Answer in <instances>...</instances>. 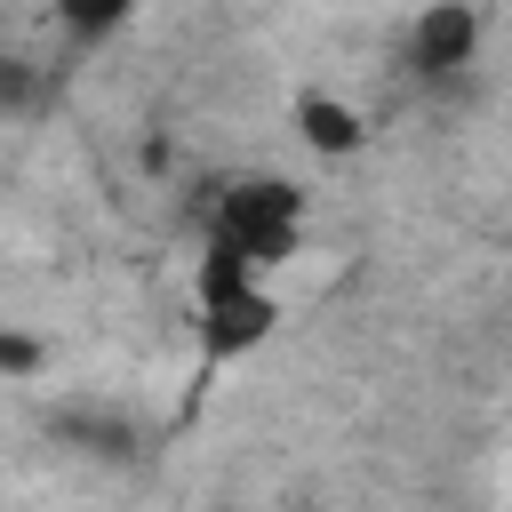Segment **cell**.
<instances>
[{
  "mask_svg": "<svg viewBox=\"0 0 512 512\" xmlns=\"http://www.w3.org/2000/svg\"><path fill=\"white\" fill-rule=\"evenodd\" d=\"M272 328H280V296H272L264 264H248L232 240L200 232V256H192V336H200V384H192V400H200V392H208L232 360H248L256 344H272Z\"/></svg>",
  "mask_w": 512,
  "mask_h": 512,
  "instance_id": "cell-1",
  "label": "cell"
},
{
  "mask_svg": "<svg viewBox=\"0 0 512 512\" xmlns=\"http://www.w3.org/2000/svg\"><path fill=\"white\" fill-rule=\"evenodd\" d=\"M208 232L232 240L248 264L280 272L296 248H304V192L288 176H232L216 200H208Z\"/></svg>",
  "mask_w": 512,
  "mask_h": 512,
  "instance_id": "cell-2",
  "label": "cell"
},
{
  "mask_svg": "<svg viewBox=\"0 0 512 512\" xmlns=\"http://www.w3.org/2000/svg\"><path fill=\"white\" fill-rule=\"evenodd\" d=\"M480 40H488V24H480L472 0H424V8L408 16L400 56H408V72H416L432 96H456V88L472 80V64H480Z\"/></svg>",
  "mask_w": 512,
  "mask_h": 512,
  "instance_id": "cell-3",
  "label": "cell"
},
{
  "mask_svg": "<svg viewBox=\"0 0 512 512\" xmlns=\"http://www.w3.org/2000/svg\"><path fill=\"white\" fill-rule=\"evenodd\" d=\"M48 432H56L64 448L96 456V464H136V456H144V432H136L128 416H112V408H56Z\"/></svg>",
  "mask_w": 512,
  "mask_h": 512,
  "instance_id": "cell-4",
  "label": "cell"
},
{
  "mask_svg": "<svg viewBox=\"0 0 512 512\" xmlns=\"http://www.w3.org/2000/svg\"><path fill=\"white\" fill-rule=\"evenodd\" d=\"M296 136H304L320 160H352V152H368V120H360L344 96H328V88H304V96H296Z\"/></svg>",
  "mask_w": 512,
  "mask_h": 512,
  "instance_id": "cell-5",
  "label": "cell"
},
{
  "mask_svg": "<svg viewBox=\"0 0 512 512\" xmlns=\"http://www.w3.org/2000/svg\"><path fill=\"white\" fill-rule=\"evenodd\" d=\"M56 8V24H64V40H80V48H104L144 0H48Z\"/></svg>",
  "mask_w": 512,
  "mask_h": 512,
  "instance_id": "cell-6",
  "label": "cell"
},
{
  "mask_svg": "<svg viewBox=\"0 0 512 512\" xmlns=\"http://www.w3.org/2000/svg\"><path fill=\"white\" fill-rule=\"evenodd\" d=\"M48 104V72L32 56H0V120H32Z\"/></svg>",
  "mask_w": 512,
  "mask_h": 512,
  "instance_id": "cell-7",
  "label": "cell"
},
{
  "mask_svg": "<svg viewBox=\"0 0 512 512\" xmlns=\"http://www.w3.org/2000/svg\"><path fill=\"white\" fill-rule=\"evenodd\" d=\"M48 336H32V328H8L0 320V384H32V376H48Z\"/></svg>",
  "mask_w": 512,
  "mask_h": 512,
  "instance_id": "cell-8",
  "label": "cell"
}]
</instances>
